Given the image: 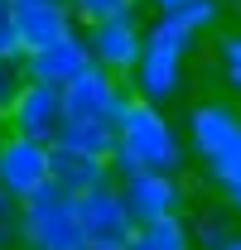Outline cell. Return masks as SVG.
Listing matches in <instances>:
<instances>
[{
  "label": "cell",
  "instance_id": "1",
  "mask_svg": "<svg viewBox=\"0 0 241 250\" xmlns=\"http://www.w3.org/2000/svg\"><path fill=\"white\" fill-rule=\"evenodd\" d=\"M183 140H188V159L203 164V178L241 217V111L222 96L193 101L183 116Z\"/></svg>",
  "mask_w": 241,
  "mask_h": 250
},
{
  "label": "cell",
  "instance_id": "2",
  "mask_svg": "<svg viewBox=\"0 0 241 250\" xmlns=\"http://www.w3.org/2000/svg\"><path fill=\"white\" fill-rule=\"evenodd\" d=\"M183 164H188V140H183V130L164 116V106L130 96L125 116L116 121L111 173H116V178L140 173V168H145V173H183Z\"/></svg>",
  "mask_w": 241,
  "mask_h": 250
},
{
  "label": "cell",
  "instance_id": "3",
  "mask_svg": "<svg viewBox=\"0 0 241 250\" xmlns=\"http://www.w3.org/2000/svg\"><path fill=\"white\" fill-rule=\"evenodd\" d=\"M198 34H188L183 24H174L169 15H154L145 24V48H140V62L135 72L125 77L130 96L140 101H154V106H169L179 101L183 87H188V62L198 53Z\"/></svg>",
  "mask_w": 241,
  "mask_h": 250
},
{
  "label": "cell",
  "instance_id": "4",
  "mask_svg": "<svg viewBox=\"0 0 241 250\" xmlns=\"http://www.w3.org/2000/svg\"><path fill=\"white\" fill-rule=\"evenodd\" d=\"M82 226L72 212V197L53 178L20 202V250H77Z\"/></svg>",
  "mask_w": 241,
  "mask_h": 250
},
{
  "label": "cell",
  "instance_id": "5",
  "mask_svg": "<svg viewBox=\"0 0 241 250\" xmlns=\"http://www.w3.org/2000/svg\"><path fill=\"white\" fill-rule=\"evenodd\" d=\"M82 39H87L96 67H106L111 77H130L140 62V48H145V20H140V10H120L96 24H82Z\"/></svg>",
  "mask_w": 241,
  "mask_h": 250
},
{
  "label": "cell",
  "instance_id": "6",
  "mask_svg": "<svg viewBox=\"0 0 241 250\" xmlns=\"http://www.w3.org/2000/svg\"><path fill=\"white\" fill-rule=\"evenodd\" d=\"M125 106H130L125 77H111V72L96 67V62H92L82 77H72V82L63 87V111H68V121H101V125L116 130V121L125 116Z\"/></svg>",
  "mask_w": 241,
  "mask_h": 250
},
{
  "label": "cell",
  "instance_id": "7",
  "mask_svg": "<svg viewBox=\"0 0 241 250\" xmlns=\"http://www.w3.org/2000/svg\"><path fill=\"white\" fill-rule=\"evenodd\" d=\"M72 212H77V226H82V241L92 246H125L130 241V231H135V221L125 212V202H120V188L116 178L101 188H87V192H77L72 197Z\"/></svg>",
  "mask_w": 241,
  "mask_h": 250
},
{
  "label": "cell",
  "instance_id": "8",
  "mask_svg": "<svg viewBox=\"0 0 241 250\" xmlns=\"http://www.w3.org/2000/svg\"><path fill=\"white\" fill-rule=\"evenodd\" d=\"M120 188V202H125V212L135 226H145V221H164V217H183V202H188V192H183V178L179 173H125L116 178Z\"/></svg>",
  "mask_w": 241,
  "mask_h": 250
},
{
  "label": "cell",
  "instance_id": "9",
  "mask_svg": "<svg viewBox=\"0 0 241 250\" xmlns=\"http://www.w3.org/2000/svg\"><path fill=\"white\" fill-rule=\"evenodd\" d=\"M63 121H68V111H63V92L58 87L24 82L20 96H15V106H10V116H5V130H15V135H24V140H39V145H53Z\"/></svg>",
  "mask_w": 241,
  "mask_h": 250
},
{
  "label": "cell",
  "instance_id": "10",
  "mask_svg": "<svg viewBox=\"0 0 241 250\" xmlns=\"http://www.w3.org/2000/svg\"><path fill=\"white\" fill-rule=\"evenodd\" d=\"M44 183H48V145L24 140V135H15V130L0 125V188L24 202Z\"/></svg>",
  "mask_w": 241,
  "mask_h": 250
},
{
  "label": "cell",
  "instance_id": "11",
  "mask_svg": "<svg viewBox=\"0 0 241 250\" xmlns=\"http://www.w3.org/2000/svg\"><path fill=\"white\" fill-rule=\"evenodd\" d=\"M87 67H92V48H87V39H82V29L58 39V43H48V48L24 53V77L29 82H44V87H58V92L72 77H82Z\"/></svg>",
  "mask_w": 241,
  "mask_h": 250
},
{
  "label": "cell",
  "instance_id": "12",
  "mask_svg": "<svg viewBox=\"0 0 241 250\" xmlns=\"http://www.w3.org/2000/svg\"><path fill=\"white\" fill-rule=\"evenodd\" d=\"M15 29H20L24 53H34V48H48L68 34H77L82 24L68 0H24V5H15Z\"/></svg>",
  "mask_w": 241,
  "mask_h": 250
},
{
  "label": "cell",
  "instance_id": "13",
  "mask_svg": "<svg viewBox=\"0 0 241 250\" xmlns=\"http://www.w3.org/2000/svg\"><path fill=\"white\" fill-rule=\"evenodd\" d=\"M48 178H53L68 197H77V192H87V188L111 183L116 173H111L106 159H92V154H77V149H63V145H48Z\"/></svg>",
  "mask_w": 241,
  "mask_h": 250
},
{
  "label": "cell",
  "instance_id": "14",
  "mask_svg": "<svg viewBox=\"0 0 241 250\" xmlns=\"http://www.w3.org/2000/svg\"><path fill=\"white\" fill-rule=\"evenodd\" d=\"M120 250H193V226H188V217L145 221V226L130 231V241Z\"/></svg>",
  "mask_w": 241,
  "mask_h": 250
},
{
  "label": "cell",
  "instance_id": "15",
  "mask_svg": "<svg viewBox=\"0 0 241 250\" xmlns=\"http://www.w3.org/2000/svg\"><path fill=\"white\" fill-rule=\"evenodd\" d=\"M63 149H77V154H92V159H106L111 164V149H116V130L101 121H63L58 140Z\"/></svg>",
  "mask_w": 241,
  "mask_h": 250
},
{
  "label": "cell",
  "instance_id": "16",
  "mask_svg": "<svg viewBox=\"0 0 241 250\" xmlns=\"http://www.w3.org/2000/svg\"><path fill=\"white\" fill-rule=\"evenodd\" d=\"M193 226V250H217L232 231H237V221H232V207H203L198 217L188 221Z\"/></svg>",
  "mask_w": 241,
  "mask_h": 250
},
{
  "label": "cell",
  "instance_id": "17",
  "mask_svg": "<svg viewBox=\"0 0 241 250\" xmlns=\"http://www.w3.org/2000/svg\"><path fill=\"white\" fill-rule=\"evenodd\" d=\"M159 15H169L174 24H183L188 34H212L217 24H222V5L217 0H188V5H174V10H159Z\"/></svg>",
  "mask_w": 241,
  "mask_h": 250
},
{
  "label": "cell",
  "instance_id": "18",
  "mask_svg": "<svg viewBox=\"0 0 241 250\" xmlns=\"http://www.w3.org/2000/svg\"><path fill=\"white\" fill-rule=\"evenodd\" d=\"M217 77H222V87L241 101V24L217 39Z\"/></svg>",
  "mask_w": 241,
  "mask_h": 250
},
{
  "label": "cell",
  "instance_id": "19",
  "mask_svg": "<svg viewBox=\"0 0 241 250\" xmlns=\"http://www.w3.org/2000/svg\"><path fill=\"white\" fill-rule=\"evenodd\" d=\"M68 5H72L77 24H96V20L120 15V10H140V0H68Z\"/></svg>",
  "mask_w": 241,
  "mask_h": 250
},
{
  "label": "cell",
  "instance_id": "20",
  "mask_svg": "<svg viewBox=\"0 0 241 250\" xmlns=\"http://www.w3.org/2000/svg\"><path fill=\"white\" fill-rule=\"evenodd\" d=\"M20 58H24V43L15 29V5L0 0V62H20Z\"/></svg>",
  "mask_w": 241,
  "mask_h": 250
},
{
  "label": "cell",
  "instance_id": "21",
  "mask_svg": "<svg viewBox=\"0 0 241 250\" xmlns=\"http://www.w3.org/2000/svg\"><path fill=\"white\" fill-rule=\"evenodd\" d=\"M24 82H29V77H24V58L20 62H0V125H5V116H10V106H15V96H20Z\"/></svg>",
  "mask_w": 241,
  "mask_h": 250
},
{
  "label": "cell",
  "instance_id": "22",
  "mask_svg": "<svg viewBox=\"0 0 241 250\" xmlns=\"http://www.w3.org/2000/svg\"><path fill=\"white\" fill-rule=\"evenodd\" d=\"M0 250H20V217L0 221Z\"/></svg>",
  "mask_w": 241,
  "mask_h": 250
},
{
  "label": "cell",
  "instance_id": "23",
  "mask_svg": "<svg viewBox=\"0 0 241 250\" xmlns=\"http://www.w3.org/2000/svg\"><path fill=\"white\" fill-rule=\"evenodd\" d=\"M15 217H20V197L0 188V221H15Z\"/></svg>",
  "mask_w": 241,
  "mask_h": 250
},
{
  "label": "cell",
  "instance_id": "24",
  "mask_svg": "<svg viewBox=\"0 0 241 250\" xmlns=\"http://www.w3.org/2000/svg\"><path fill=\"white\" fill-rule=\"evenodd\" d=\"M217 250H241V226H237V231H232V236H227V241H222Z\"/></svg>",
  "mask_w": 241,
  "mask_h": 250
},
{
  "label": "cell",
  "instance_id": "25",
  "mask_svg": "<svg viewBox=\"0 0 241 250\" xmlns=\"http://www.w3.org/2000/svg\"><path fill=\"white\" fill-rule=\"evenodd\" d=\"M145 5H154V10H174V5H188V0H145Z\"/></svg>",
  "mask_w": 241,
  "mask_h": 250
},
{
  "label": "cell",
  "instance_id": "26",
  "mask_svg": "<svg viewBox=\"0 0 241 250\" xmlns=\"http://www.w3.org/2000/svg\"><path fill=\"white\" fill-rule=\"evenodd\" d=\"M77 250H116V246H92V241H82Z\"/></svg>",
  "mask_w": 241,
  "mask_h": 250
},
{
  "label": "cell",
  "instance_id": "27",
  "mask_svg": "<svg viewBox=\"0 0 241 250\" xmlns=\"http://www.w3.org/2000/svg\"><path fill=\"white\" fill-rule=\"evenodd\" d=\"M10 5H24V0H10Z\"/></svg>",
  "mask_w": 241,
  "mask_h": 250
}]
</instances>
